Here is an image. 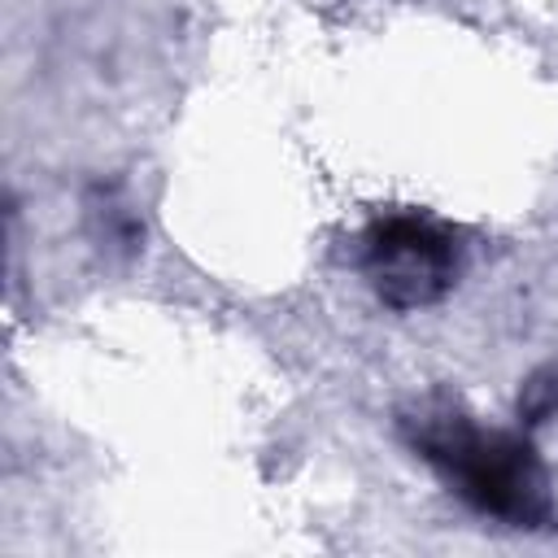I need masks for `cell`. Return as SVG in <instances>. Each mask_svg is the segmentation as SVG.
I'll use <instances>...</instances> for the list:
<instances>
[{
	"mask_svg": "<svg viewBox=\"0 0 558 558\" xmlns=\"http://www.w3.org/2000/svg\"><path fill=\"white\" fill-rule=\"evenodd\" d=\"M410 449L480 514L510 527H545L554 519L549 475L536 449L501 427H480L453 401H423L405 418Z\"/></svg>",
	"mask_w": 558,
	"mask_h": 558,
	"instance_id": "1",
	"label": "cell"
},
{
	"mask_svg": "<svg viewBox=\"0 0 558 558\" xmlns=\"http://www.w3.org/2000/svg\"><path fill=\"white\" fill-rule=\"evenodd\" d=\"M462 253L453 231L423 214H388L375 218L362 235V270L375 296L392 310L436 305L458 279Z\"/></svg>",
	"mask_w": 558,
	"mask_h": 558,
	"instance_id": "2",
	"label": "cell"
}]
</instances>
